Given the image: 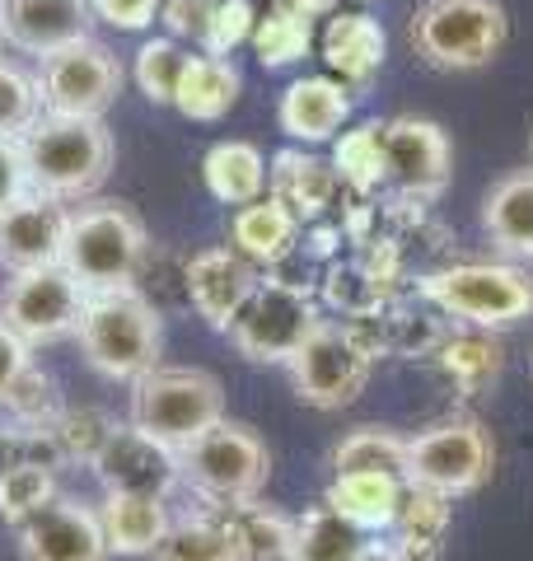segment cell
Returning <instances> with one entry per match:
<instances>
[{
	"label": "cell",
	"mask_w": 533,
	"mask_h": 561,
	"mask_svg": "<svg viewBox=\"0 0 533 561\" xmlns=\"http://www.w3.org/2000/svg\"><path fill=\"white\" fill-rule=\"evenodd\" d=\"M80 356L109 383H136L165 356V313H159L140 286L89 290L80 328Z\"/></svg>",
	"instance_id": "cell-1"
},
{
	"label": "cell",
	"mask_w": 533,
	"mask_h": 561,
	"mask_svg": "<svg viewBox=\"0 0 533 561\" xmlns=\"http://www.w3.org/2000/svg\"><path fill=\"white\" fill-rule=\"evenodd\" d=\"M24 160L38 197L76 206L99 197V187L109 183V173L117 164V146H113V131L103 127V117L43 113L38 127L24 136Z\"/></svg>",
	"instance_id": "cell-2"
},
{
	"label": "cell",
	"mask_w": 533,
	"mask_h": 561,
	"mask_svg": "<svg viewBox=\"0 0 533 561\" xmlns=\"http://www.w3.org/2000/svg\"><path fill=\"white\" fill-rule=\"evenodd\" d=\"M150 230L127 202L117 197H89L70 206L66 225V253L61 267L80 280L84 290H117L136 286L140 267L150 257Z\"/></svg>",
	"instance_id": "cell-3"
},
{
	"label": "cell",
	"mask_w": 533,
	"mask_h": 561,
	"mask_svg": "<svg viewBox=\"0 0 533 561\" xmlns=\"http://www.w3.org/2000/svg\"><path fill=\"white\" fill-rule=\"evenodd\" d=\"M127 421L169 449H188L216 421H225V383L202 365H165L132 383Z\"/></svg>",
	"instance_id": "cell-4"
},
{
	"label": "cell",
	"mask_w": 533,
	"mask_h": 561,
	"mask_svg": "<svg viewBox=\"0 0 533 561\" xmlns=\"http://www.w3.org/2000/svg\"><path fill=\"white\" fill-rule=\"evenodd\" d=\"M266 478H272V449L243 421L225 416L188 449H178V482L211 511L262 501Z\"/></svg>",
	"instance_id": "cell-5"
},
{
	"label": "cell",
	"mask_w": 533,
	"mask_h": 561,
	"mask_svg": "<svg viewBox=\"0 0 533 561\" xmlns=\"http://www.w3.org/2000/svg\"><path fill=\"white\" fill-rule=\"evenodd\" d=\"M421 300L464 328L506 332L533 313V276L520 262H450L417 280Z\"/></svg>",
	"instance_id": "cell-6"
},
{
	"label": "cell",
	"mask_w": 533,
	"mask_h": 561,
	"mask_svg": "<svg viewBox=\"0 0 533 561\" xmlns=\"http://www.w3.org/2000/svg\"><path fill=\"white\" fill-rule=\"evenodd\" d=\"M510 20L501 0H421L407 43L431 70H483L501 57Z\"/></svg>",
	"instance_id": "cell-7"
},
{
	"label": "cell",
	"mask_w": 533,
	"mask_h": 561,
	"mask_svg": "<svg viewBox=\"0 0 533 561\" xmlns=\"http://www.w3.org/2000/svg\"><path fill=\"white\" fill-rule=\"evenodd\" d=\"M375 351L361 342V332L342 319H318L314 332L299 351L286 360L291 370V389L295 398L314 412H342L355 398L370 389V375H375Z\"/></svg>",
	"instance_id": "cell-8"
},
{
	"label": "cell",
	"mask_w": 533,
	"mask_h": 561,
	"mask_svg": "<svg viewBox=\"0 0 533 561\" xmlns=\"http://www.w3.org/2000/svg\"><path fill=\"white\" fill-rule=\"evenodd\" d=\"M324 319L314 290L305 280H286V276H262L253 295L243 300L235 313L225 337L235 342V351L253 365H286L299 342L314 332V323Z\"/></svg>",
	"instance_id": "cell-9"
},
{
	"label": "cell",
	"mask_w": 533,
	"mask_h": 561,
	"mask_svg": "<svg viewBox=\"0 0 533 561\" xmlns=\"http://www.w3.org/2000/svg\"><path fill=\"white\" fill-rule=\"evenodd\" d=\"M496 472V440L483 421L450 416L407 435V482L431 486L440 496H473Z\"/></svg>",
	"instance_id": "cell-10"
},
{
	"label": "cell",
	"mask_w": 533,
	"mask_h": 561,
	"mask_svg": "<svg viewBox=\"0 0 533 561\" xmlns=\"http://www.w3.org/2000/svg\"><path fill=\"white\" fill-rule=\"evenodd\" d=\"M127 84V66L99 38H80L38 61L43 113L57 117H103Z\"/></svg>",
	"instance_id": "cell-11"
},
{
	"label": "cell",
	"mask_w": 533,
	"mask_h": 561,
	"mask_svg": "<svg viewBox=\"0 0 533 561\" xmlns=\"http://www.w3.org/2000/svg\"><path fill=\"white\" fill-rule=\"evenodd\" d=\"M84 300H89V290L61 267V262H52V267L14 272L5 280V290H0V319L38 351V346L76 337Z\"/></svg>",
	"instance_id": "cell-12"
},
{
	"label": "cell",
	"mask_w": 533,
	"mask_h": 561,
	"mask_svg": "<svg viewBox=\"0 0 533 561\" xmlns=\"http://www.w3.org/2000/svg\"><path fill=\"white\" fill-rule=\"evenodd\" d=\"M384 169L388 187H398L407 202H435L450 187L454 150L440 122L398 113L384 122Z\"/></svg>",
	"instance_id": "cell-13"
},
{
	"label": "cell",
	"mask_w": 533,
	"mask_h": 561,
	"mask_svg": "<svg viewBox=\"0 0 533 561\" xmlns=\"http://www.w3.org/2000/svg\"><path fill=\"white\" fill-rule=\"evenodd\" d=\"M14 542H20V561H113L99 505L66 496V491L33 519H24L14 529Z\"/></svg>",
	"instance_id": "cell-14"
},
{
	"label": "cell",
	"mask_w": 533,
	"mask_h": 561,
	"mask_svg": "<svg viewBox=\"0 0 533 561\" xmlns=\"http://www.w3.org/2000/svg\"><path fill=\"white\" fill-rule=\"evenodd\" d=\"M94 478L103 482V491H122V496H159L169 501L178 486V449L150 440V435H140L132 421H122L117 435L94 463Z\"/></svg>",
	"instance_id": "cell-15"
},
{
	"label": "cell",
	"mask_w": 533,
	"mask_h": 561,
	"mask_svg": "<svg viewBox=\"0 0 533 561\" xmlns=\"http://www.w3.org/2000/svg\"><path fill=\"white\" fill-rule=\"evenodd\" d=\"M80 38H94L89 0H0V43L24 57H52Z\"/></svg>",
	"instance_id": "cell-16"
},
{
	"label": "cell",
	"mask_w": 533,
	"mask_h": 561,
	"mask_svg": "<svg viewBox=\"0 0 533 561\" xmlns=\"http://www.w3.org/2000/svg\"><path fill=\"white\" fill-rule=\"evenodd\" d=\"M258 280H262V272L248 257H239L229 243L197 249V253H188V309L197 313L206 328L229 332V323H235V313L243 309V300L253 295Z\"/></svg>",
	"instance_id": "cell-17"
},
{
	"label": "cell",
	"mask_w": 533,
	"mask_h": 561,
	"mask_svg": "<svg viewBox=\"0 0 533 561\" xmlns=\"http://www.w3.org/2000/svg\"><path fill=\"white\" fill-rule=\"evenodd\" d=\"M66 225H70V206L38 197V192L24 197L20 206H10L5 216H0V267L14 276V272H33V267L61 262Z\"/></svg>",
	"instance_id": "cell-18"
},
{
	"label": "cell",
	"mask_w": 533,
	"mask_h": 561,
	"mask_svg": "<svg viewBox=\"0 0 533 561\" xmlns=\"http://www.w3.org/2000/svg\"><path fill=\"white\" fill-rule=\"evenodd\" d=\"M355 94L332 76H299L276 99V122L295 146H328L351 122Z\"/></svg>",
	"instance_id": "cell-19"
},
{
	"label": "cell",
	"mask_w": 533,
	"mask_h": 561,
	"mask_svg": "<svg viewBox=\"0 0 533 561\" xmlns=\"http://www.w3.org/2000/svg\"><path fill=\"white\" fill-rule=\"evenodd\" d=\"M318 51H324V66L332 80H342L351 94L370 90L384 70L388 57V33L375 14L365 10H337L328 14L324 38H318Z\"/></svg>",
	"instance_id": "cell-20"
},
{
	"label": "cell",
	"mask_w": 533,
	"mask_h": 561,
	"mask_svg": "<svg viewBox=\"0 0 533 561\" xmlns=\"http://www.w3.org/2000/svg\"><path fill=\"white\" fill-rule=\"evenodd\" d=\"M305 243V225H299L272 192L248 206H235L229 216V249L248 257L258 272H276L281 262H291Z\"/></svg>",
	"instance_id": "cell-21"
},
{
	"label": "cell",
	"mask_w": 533,
	"mask_h": 561,
	"mask_svg": "<svg viewBox=\"0 0 533 561\" xmlns=\"http://www.w3.org/2000/svg\"><path fill=\"white\" fill-rule=\"evenodd\" d=\"M337 179L332 160H318V154H305V150H281L272 164H266V192L291 210L299 225H318L332 216L337 206Z\"/></svg>",
	"instance_id": "cell-22"
},
{
	"label": "cell",
	"mask_w": 533,
	"mask_h": 561,
	"mask_svg": "<svg viewBox=\"0 0 533 561\" xmlns=\"http://www.w3.org/2000/svg\"><path fill=\"white\" fill-rule=\"evenodd\" d=\"M483 230L506 262H533V164L491 183L483 197Z\"/></svg>",
	"instance_id": "cell-23"
},
{
	"label": "cell",
	"mask_w": 533,
	"mask_h": 561,
	"mask_svg": "<svg viewBox=\"0 0 533 561\" xmlns=\"http://www.w3.org/2000/svg\"><path fill=\"white\" fill-rule=\"evenodd\" d=\"M402 491H407V482L394 478V472H332L324 501L342 519H351L355 529H365L370 538H375V534L394 529Z\"/></svg>",
	"instance_id": "cell-24"
},
{
	"label": "cell",
	"mask_w": 533,
	"mask_h": 561,
	"mask_svg": "<svg viewBox=\"0 0 533 561\" xmlns=\"http://www.w3.org/2000/svg\"><path fill=\"white\" fill-rule=\"evenodd\" d=\"M99 524L109 538L113 557H150L155 542L169 534V501L159 496H122V491H103L99 501Z\"/></svg>",
	"instance_id": "cell-25"
},
{
	"label": "cell",
	"mask_w": 533,
	"mask_h": 561,
	"mask_svg": "<svg viewBox=\"0 0 533 561\" xmlns=\"http://www.w3.org/2000/svg\"><path fill=\"white\" fill-rule=\"evenodd\" d=\"M216 515L225 524L235 561H295V515L262 501L229 505V511H216Z\"/></svg>",
	"instance_id": "cell-26"
},
{
	"label": "cell",
	"mask_w": 533,
	"mask_h": 561,
	"mask_svg": "<svg viewBox=\"0 0 533 561\" xmlns=\"http://www.w3.org/2000/svg\"><path fill=\"white\" fill-rule=\"evenodd\" d=\"M440 375L454 383L464 398H483L506 370V346L496 332L483 328H464V332H444L440 346L431 351Z\"/></svg>",
	"instance_id": "cell-27"
},
{
	"label": "cell",
	"mask_w": 533,
	"mask_h": 561,
	"mask_svg": "<svg viewBox=\"0 0 533 561\" xmlns=\"http://www.w3.org/2000/svg\"><path fill=\"white\" fill-rule=\"evenodd\" d=\"M202 183L220 206H248L266 197V154L253 140H216L202 154Z\"/></svg>",
	"instance_id": "cell-28"
},
{
	"label": "cell",
	"mask_w": 533,
	"mask_h": 561,
	"mask_svg": "<svg viewBox=\"0 0 533 561\" xmlns=\"http://www.w3.org/2000/svg\"><path fill=\"white\" fill-rule=\"evenodd\" d=\"M450 519H454V501L450 496H440V491H431V486L407 482L398 519H394V529H388V542H394L407 561H440Z\"/></svg>",
	"instance_id": "cell-29"
},
{
	"label": "cell",
	"mask_w": 533,
	"mask_h": 561,
	"mask_svg": "<svg viewBox=\"0 0 533 561\" xmlns=\"http://www.w3.org/2000/svg\"><path fill=\"white\" fill-rule=\"evenodd\" d=\"M239 90H243V76H239L235 61L197 51V57L188 61L183 80H178L173 108L183 113L188 122H220L239 103Z\"/></svg>",
	"instance_id": "cell-30"
},
{
	"label": "cell",
	"mask_w": 533,
	"mask_h": 561,
	"mask_svg": "<svg viewBox=\"0 0 533 561\" xmlns=\"http://www.w3.org/2000/svg\"><path fill=\"white\" fill-rule=\"evenodd\" d=\"M370 542L375 538L355 529L351 519H342L328 501L295 515V561H361L370 552Z\"/></svg>",
	"instance_id": "cell-31"
},
{
	"label": "cell",
	"mask_w": 533,
	"mask_h": 561,
	"mask_svg": "<svg viewBox=\"0 0 533 561\" xmlns=\"http://www.w3.org/2000/svg\"><path fill=\"white\" fill-rule=\"evenodd\" d=\"M332 472H394L407 482V435L394 426H355L328 454Z\"/></svg>",
	"instance_id": "cell-32"
},
{
	"label": "cell",
	"mask_w": 533,
	"mask_h": 561,
	"mask_svg": "<svg viewBox=\"0 0 533 561\" xmlns=\"http://www.w3.org/2000/svg\"><path fill=\"white\" fill-rule=\"evenodd\" d=\"M332 169L342 187H351L355 197H370L388 183L384 169V122H361L332 140Z\"/></svg>",
	"instance_id": "cell-33"
},
{
	"label": "cell",
	"mask_w": 533,
	"mask_h": 561,
	"mask_svg": "<svg viewBox=\"0 0 533 561\" xmlns=\"http://www.w3.org/2000/svg\"><path fill=\"white\" fill-rule=\"evenodd\" d=\"M248 43H253L258 61L266 70H286V66L309 57V47H314V20H305V14L291 10V5H272L266 14H258L253 38H248Z\"/></svg>",
	"instance_id": "cell-34"
},
{
	"label": "cell",
	"mask_w": 533,
	"mask_h": 561,
	"mask_svg": "<svg viewBox=\"0 0 533 561\" xmlns=\"http://www.w3.org/2000/svg\"><path fill=\"white\" fill-rule=\"evenodd\" d=\"M146 561H235V552H229L220 515L211 505H202L197 515L173 519L169 534L155 542V552Z\"/></svg>",
	"instance_id": "cell-35"
},
{
	"label": "cell",
	"mask_w": 533,
	"mask_h": 561,
	"mask_svg": "<svg viewBox=\"0 0 533 561\" xmlns=\"http://www.w3.org/2000/svg\"><path fill=\"white\" fill-rule=\"evenodd\" d=\"M192 61V47H183L178 38H146L136 47V61H132V80L136 90L146 94L159 108H173V94H178V80Z\"/></svg>",
	"instance_id": "cell-36"
},
{
	"label": "cell",
	"mask_w": 533,
	"mask_h": 561,
	"mask_svg": "<svg viewBox=\"0 0 533 561\" xmlns=\"http://www.w3.org/2000/svg\"><path fill=\"white\" fill-rule=\"evenodd\" d=\"M122 421L113 412H103V408H66L57 421H52V440H57L61 449V459L66 463H94L103 445L117 435Z\"/></svg>",
	"instance_id": "cell-37"
},
{
	"label": "cell",
	"mask_w": 533,
	"mask_h": 561,
	"mask_svg": "<svg viewBox=\"0 0 533 561\" xmlns=\"http://www.w3.org/2000/svg\"><path fill=\"white\" fill-rule=\"evenodd\" d=\"M57 496H61V482H57V468L47 463H24V468L0 472V519L10 529H20L24 519H33Z\"/></svg>",
	"instance_id": "cell-38"
},
{
	"label": "cell",
	"mask_w": 533,
	"mask_h": 561,
	"mask_svg": "<svg viewBox=\"0 0 533 561\" xmlns=\"http://www.w3.org/2000/svg\"><path fill=\"white\" fill-rule=\"evenodd\" d=\"M0 412H5L10 421H20V426H52L66 402H61V389L57 379H52L43 365H24L20 375H14V383L5 389V398H0Z\"/></svg>",
	"instance_id": "cell-39"
},
{
	"label": "cell",
	"mask_w": 533,
	"mask_h": 561,
	"mask_svg": "<svg viewBox=\"0 0 533 561\" xmlns=\"http://www.w3.org/2000/svg\"><path fill=\"white\" fill-rule=\"evenodd\" d=\"M43 117V90L38 70H24L20 61L0 57V136L24 140Z\"/></svg>",
	"instance_id": "cell-40"
},
{
	"label": "cell",
	"mask_w": 533,
	"mask_h": 561,
	"mask_svg": "<svg viewBox=\"0 0 533 561\" xmlns=\"http://www.w3.org/2000/svg\"><path fill=\"white\" fill-rule=\"evenodd\" d=\"M136 286L146 290V300L165 313V305H188V253L150 249L146 267H140Z\"/></svg>",
	"instance_id": "cell-41"
},
{
	"label": "cell",
	"mask_w": 533,
	"mask_h": 561,
	"mask_svg": "<svg viewBox=\"0 0 533 561\" xmlns=\"http://www.w3.org/2000/svg\"><path fill=\"white\" fill-rule=\"evenodd\" d=\"M24 463H47L61 468V449L52 440V426H20V421H5L0 426V472L24 468Z\"/></svg>",
	"instance_id": "cell-42"
},
{
	"label": "cell",
	"mask_w": 533,
	"mask_h": 561,
	"mask_svg": "<svg viewBox=\"0 0 533 561\" xmlns=\"http://www.w3.org/2000/svg\"><path fill=\"white\" fill-rule=\"evenodd\" d=\"M253 24H258L253 0H220L216 20H211L197 51H206V57H229L235 47H243L248 38H253Z\"/></svg>",
	"instance_id": "cell-43"
},
{
	"label": "cell",
	"mask_w": 533,
	"mask_h": 561,
	"mask_svg": "<svg viewBox=\"0 0 533 561\" xmlns=\"http://www.w3.org/2000/svg\"><path fill=\"white\" fill-rule=\"evenodd\" d=\"M216 10H220V0H165V10H159V24L169 28V38L202 47L211 20H216Z\"/></svg>",
	"instance_id": "cell-44"
},
{
	"label": "cell",
	"mask_w": 533,
	"mask_h": 561,
	"mask_svg": "<svg viewBox=\"0 0 533 561\" xmlns=\"http://www.w3.org/2000/svg\"><path fill=\"white\" fill-rule=\"evenodd\" d=\"M89 10H94V24H109L117 33H146L159 20L165 0H89Z\"/></svg>",
	"instance_id": "cell-45"
},
{
	"label": "cell",
	"mask_w": 533,
	"mask_h": 561,
	"mask_svg": "<svg viewBox=\"0 0 533 561\" xmlns=\"http://www.w3.org/2000/svg\"><path fill=\"white\" fill-rule=\"evenodd\" d=\"M24 197H33L24 140H5V136H0V216H5L10 206H20Z\"/></svg>",
	"instance_id": "cell-46"
},
{
	"label": "cell",
	"mask_w": 533,
	"mask_h": 561,
	"mask_svg": "<svg viewBox=\"0 0 533 561\" xmlns=\"http://www.w3.org/2000/svg\"><path fill=\"white\" fill-rule=\"evenodd\" d=\"M29 360H33V346H29L5 319H0V398H5V389L14 383V375H20Z\"/></svg>",
	"instance_id": "cell-47"
},
{
	"label": "cell",
	"mask_w": 533,
	"mask_h": 561,
	"mask_svg": "<svg viewBox=\"0 0 533 561\" xmlns=\"http://www.w3.org/2000/svg\"><path fill=\"white\" fill-rule=\"evenodd\" d=\"M361 561H407V557L394 548V542H379V538H375V542H370V552H365Z\"/></svg>",
	"instance_id": "cell-48"
},
{
	"label": "cell",
	"mask_w": 533,
	"mask_h": 561,
	"mask_svg": "<svg viewBox=\"0 0 533 561\" xmlns=\"http://www.w3.org/2000/svg\"><path fill=\"white\" fill-rule=\"evenodd\" d=\"M529 154H533V136H529Z\"/></svg>",
	"instance_id": "cell-49"
},
{
	"label": "cell",
	"mask_w": 533,
	"mask_h": 561,
	"mask_svg": "<svg viewBox=\"0 0 533 561\" xmlns=\"http://www.w3.org/2000/svg\"><path fill=\"white\" fill-rule=\"evenodd\" d=\"M0 47H5V43H0Z\"/></svg>",
	"instance_id": "cell-50"
}]
</instances>
